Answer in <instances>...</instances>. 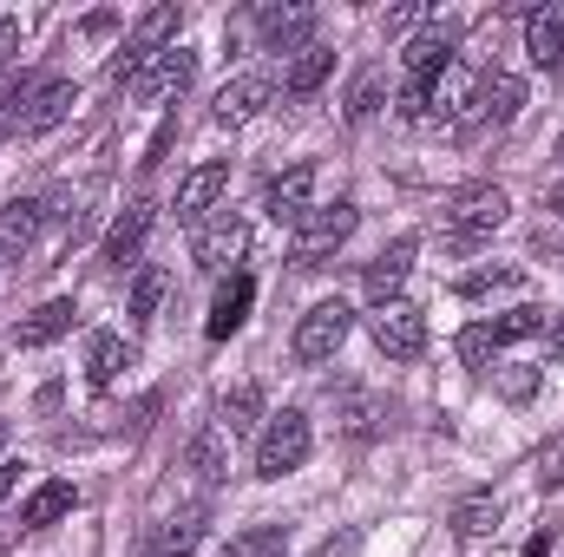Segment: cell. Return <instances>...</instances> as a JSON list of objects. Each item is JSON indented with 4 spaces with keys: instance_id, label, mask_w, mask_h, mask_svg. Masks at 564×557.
Wrapping results in <instances>:
<instances>
[{
    "instance_id": "obj_41",
    "label": "cell",
    "mask_w": 564,
    "mask_h": 557,
    "mask_svg": "<svg viewBox=\"0 0 564 557\" xmlns=\"http://www.w3.org/2000/svg\"><path fill=\"white\" fill-rule=\"evenodd\" d=\"M545 361H564V315H558V328H552V341H545Z\"/></svg>"
},
{
    "instance_id": "obj_4",
    "label": "cell",
    "mask_w": 564,
    "mask_h": 557,
    "mask_svg": "<svg viewBox=\"0 0 564 557\" xmlns=\"http://www.w3.org/2000/svg\"><path fill=\"white\" fill-rule=\"evenodd\" d=\"M315 452V433H308V414H270L263 426V439H257V479H282V472H295L302 459Z\"/></svg>"
},
{
    "instance_id": "obj_8",
    "label": "cell",
    "mask_w": 564,
    "mask_h": 557,
    "mask_svg": "<svg viewBox=\"0 0 564 557\" xmlns=\"http://www.w3.org/2000/svg\"><path fill=\"white\" fill-rule=\"evenodd\" d=\"M257 33H263V46L270 53H302V46H315V7H302V0H289V7H257Z\"/></svg>"
},
{
    "instance_id": "obj_29",
    "label": "cell",
    "mask_w": 564,
    "mask_h": 557,
    "mask_svg": "<svg viewBox=\"0 0 564 557\" xmlns=\"http://www.w3.org/2000/svg\"><path fill=\"white\" fill-rule=\"evenodd\" d=\"M282 551H289V532L282 525H243L217 557H282Z\"/></svg>"
},
{
    "instance_id": "obj_3",
    "label": "cell",
    "mask_w": 564,
    "mask_h": 557,
    "mask_svg": "<svg viewBox=\"0 0 564 557\" xmlns=\"http://www.w3.org/2000/svg\"><path fill=\"white\" fill-rule=\"evenodd\" d=\"M348 328H355V308L341 302V295H328V302H315L302 321H295V361L302 368H322V361H335V348L348 341Z\"/></svg>"
},
{
    "instance_id": "obj_14",
    "label": "cell",
    "mask_w": 564,
    "mask_h": 557,
    "mask_svg": "<svg viewBox=\"0 0 564 557\" xmlns=\"http://www.w3.org/2000/svg\"><path fill=\"white\" fill-rule=\"evenodd\" d=\"M151 223H158V210L151 204H132L112 230H106V243H99V256L112 263V270H126V263H139V250H144V237H151Z\"/></svg>"
},
{
    "instance_id": "obj_40",
    "label": "cell",
    "mask_w": 564,
    "mask_h": 557,
    "mask_svg": "<svg viewBox=\"0 0 564 557\" xmlns=\"http://www.w3.org/2000/svg\"><path fill=\"white\" fill-rule=\"evenodd\" d=\"M532 387H539V374H506V394H512V401H525Z\"/></svg>"
},
{
    "instance_id": "obj_36",
    "label": "cell",
    "mask_w": 564,
    "mask_h": 557,
    "mask_svg": "<svg viewBox=\"0 0 564 557\" xmlns=\"http://www.w3.org/2000/svg\"><path fill=\"white\" fill-rule=\"evenodd\" d=\"M375 106H381V73H361L355 92H348V119H368Z\"/></svg>"
},
{
    "instance_id": "obj_16",
    "label": "cell",
    "mask_w": 564,
    "mask_h": 557,
    "mask_svg": "<svg viewBox=\"0 0 564 557\" xmlns=\"http://www.w3.org/2000/svg\"><path fill=\"white\" fill-rule=\"evenodd\" d=\"M519 106H525V86L512 79V73H486L479 79V99H473V125H512L519 119Z\"/></svg>"
},
{
    "instance_id": "obj_30",
    "label": "cell",
    "mask_w": 564,
    "mask_h": 557,
    "mask_svg": "<svg viewBox=\"0 0 564 557\" xmlns=\"http://www.w3.org/2000/svg\"><path fill=\"white\" fill-rule=\"evenodd\" d=\"M158 302H164V270L144 263L139 276H132V328H151L158 321Z\"/></svg>"
},
{
    "instance_id": "obj_21",
    "label": "cell",
    "mask_w": 564,
    "mask_h": 557,
    "mask_svg": "<svg viewBox=\"0 0 564 557\" xmlns=\"http://www.w3.org/2000/svg\"><path fill=\"white\" fill-rule=\"evenodd\" d=\"M126 368H132V341L112 335V328H99V335L86 341V381H93V387H112Z\"/></svg>"
},
{
    "instance_id": "obj_2",
    "label": "cell",
    "mask_w": 564,
    "mask_h": 557,
    "mask_svg": "<svg viewBox=\"0 0 564 557\" xmlns=\"http://www.w3.org/2000/svg\"><path fill=\"white\" fill-rule=\"evenodd\" d=\"M355 223H361V210L348 204V197H335V204H315L302 223H295V243H289V263L295 270H328V256L355 237Z\"/></svg>"
},
{
    "instance_id": "obj_18",
    "label": "cell",
    "mask_w": 564,
    "mask_h": 557,
    "mask_svg": "<svg viewBox=\"0 0 564 557\" xmlns=\"http://www.w3.org/2000/svg\"><path fill=\"white\" fill-rule=\"evenodd\" d=\"M73 499H79V492H73L66 479H46V485H33V492H26V505H20V532H53V525L73 512Z\"/></svg>"
},
{
    "instance_id": "obj_35",
    "label": "cell",
    "mask_w": 564,
    "mask_h": 557,
    "mask_svg": "<svg viewBox=\"0 0 564 557\" xmlns=\"http://www.w3.org/2000/svg\"><path fill=\"white\" fill-rule=\"evenodd\" d=\"M40 79H20V86H7L0 92V139H13L20 132V106H26V92H33Z\"/></svg>"
},
{
    "instance_id": "obj_11",
    "label": "cell",
    "mask_w": 564,
    "mask_h": 557,
    "mask_svg": "<svg viewBox=\"0 0 564 557\" xmlns=\"http://www.w3.org/2000/svg\"><path fill=\"white\" fill-rule=\"evenodd\" d=\"M263 210L276 217V223H302L308 210H315V164H289L270 177V190H263Z\"/></svg>"
},
{
    "instance_id": "obj_31",
    "label": "cell",
    "mask_w": 564,
    "mask_h": 557,
    "mask_svg": "<svg viewBox=\"0 0 564 557\" xmlns=\"http://www.w3.org/2000/svg\"><path fill=\"white\" fill-rule=\"evenodd\" d=\"M492 328V341L506 348V341H525V335H545V308H512V315H499V321H486Z\"/></svg>"
},
{
    "instance_id": "obj_25",
    "label": "cell",
    "mask_w": 564,
    "mask_h": 557,
    "mask_svg": "<svg viewBox=\"0 0 564 557\" xmlns=\"http://www.w3.org/2000/svg\"><path fill=\"white\" fill-rule=\"evenodd\" d=\"M177 20H184V13H177V0H164V7H151V13L139 20V33H132V46H126V53H132V59H151V53H164V46H177Z\"/></svg>"
},
{
    "instance_id": "obj_19",
    "label": "cell",
    "mask_w": 564,
    "mask_h": 557,
    "mask_svg": "<svg viewBox=\"0 0 564 557\" xmlns=\"http://www.w3.org/2000/svg\"><path fill=\"white\" fill-rule=\"evenodd\" d=\"M40 204L33 197H13L7 210H0V263H20L26 250H33V237H40Z\"/></svg>"
},
{
    "instance_id": "obj_5",
    "label": "cell",
    "mask_w": 564,
    "mask_h": 557,
    "mask_svg": "<svg viewBox=\"0 0 564 557\" xmlns=\"http://www.w3.org/2000/svg\"><path fill=\"white\" fill-rule=\"evenodd\" d=\"M368 335H375V348H381L388 361H421L426 354V315L414 302H401V295L368 315Z\"/></svg>"
},
{
    "instance_id": "obj_22",
    "label": "cell",
    "mask_w": 564,
    "mask_h": 557,
    "mask_svg": "<svg viewBox=\"0 0 564 557\" xmlns=\"http://www.w3.org/2000/svg\"><path fill=\"white\" fill-rule=\"evenodd\" d=\"M197 538H204V505H184L177 518H164V525L151 532L144 557H191L197 551Z\"/></svg>"
},
{
    "instance_id": "obj_39",
    "label": "cell",
    "mask_w": 564,
    "mask_h": 557,
    "mask_svg": "<svg viewBox=\"0 0 564 557\" xmlns=\"http://www.w3.org/2000/svg\"><path fill=\"white\" fill-rule=\"evenodd\" d=\"M20 472H26V466H20V459H0V505H7V499H13V492H20Z\"/></svg>"
},
{
    "instance_id": "obj_6",
    "label": "cell",
    "mask_w": 564,
    "mask_h": 557,
    "mask_svg": "<svg viewBox=\"0 0 564 557\" xmlns=\"http://www.w3.org/2000/svg\"><path fill=\"white\" fill-rule=\"evenodd\" d=\"M191 79H197V53H191V46H164V53H151L139 73H132L126 92H132L139 106H164V99H177Z\"/></svg>"
},
{
    "instance_id": "obj_17",
    "label": "cell",
    "mask_w": 564,
    "mask_h": 557,
    "mask_svg": "<svg viewBox=\"0 0 564 557\" xmlns=\"http://www.w3.org/2000/svg\"><path fill=\"white\" fill-rule=\"evenodd\" d=\"M73 321H79V308H73L66 295H53V302H40V308L13 328V341H20V348H53L59 335H73Z\"/></svg>"
},
{
    "instance_id": "obj_7",
    "label": "cell",
    "mask_w": 564,
    "mask_h": 557,
    "mask_svg": "<svg viewBox=\"0 0 564 557\" xmlns=\"http://www.w3.org/2000/svg\"><path fill=\"white\" fill-rule=\"evenodd\" d=\"M243 250H250V223H243V217H230V210L191 237V263H197L204 276H224L230 263H243Z\"/></svg>"
},
{
    "instance_id": "obj_1",
    "label": "cell",
    "mask_w": 564,
    "mask_h": 557,
    "mask_svg": "<svg viewBox=\"0 0 564 557\" xmlns=\"http://www.w3.org/2000/svg\"><path fill=\"white\" fill-rule=\"evenodd\" d=\"M506 217H512V197H506L499 184H466V190H453V197L440 204V243H446V250H473V243H486Z\"/></svg>"
},
{
    "instance_id": "obj_38",
    "label": "cell",
    "mask_w": 564,
    "mask_h": 557,
    "mask_svg": "<svg viewBox=\"0 0 564 557\" xmlns=\"http://www.w3.org/2000/svg\"><path fill=\"white\" fill-rule=\"evenodd\" d=\"M539 479H545V485H558V479H564V439L545 452V459H539Z\"/></svg>"
},
{
    "instance_id": "obj_32",
    "label": "cell",
    "mask_w": 564,
    "mask_h": 557,
    "mask_svg": "<svg viewBox=\"0 0 564 557\" xmlns=\"http://www.w3.org/2000/svg\"><path fill=\"white\" fill-rule=\"evenodd\" d=\"M191 466H197L204 479H224V472H230V459H224V433H217V426L191 439Z\"/></svg>"
},
{
    "instance_id": "obj_42",
    "label": "cell",
    "mask_w": 564,
    "mask_h": 557,
    "mask_svg": "<svg viewBox=\"0 0 564 557\" xmlns=\"http://www.w3.org/2000/svg\"><path fill=\"white\" fill-rule=\"evenodd\" d=\"M525 557H545V538H532V545H525Z\"/></svg>"
},
{
    "instance_id": "obj_28",
    "label": "cell",
    "mask_w": 564,
    "mask_h": 557,
    "mask_svg": "<svg viewBox=\"0 0 564 557\" xmlns=\"http://www.w3.org/2000/svg\"><path fill=\"white\" fill-rule=\"evenodd\" d=\"M512 288H525V270H512V263H492V270L459 276V295L466 302H492V295H512Z\"/></svg>"
},
{
    "instance_id": "obj_9",
    "label": "cell",
    "mask_w": 564,
    "mask_h": 557,
    "mask_svg": "<svg viewBox=\"0 0 564 557\" xmlns=\"http://www.w3.org/2000/svg\"><path fill=\"white\" fill-rule=\"evenodd\" d=\"M73 106H79V86H73V79H40V86L26 92V106H20V132H13V139H40V132H53Z\"/></svg>"
},
{
    "instance_id": "obj_34",
    "label": "cell",
    "mask_w": 564,
    "mask_h": 557,
    "mask_svg": "<svg viewBox=\"0 0 564 557\" xmlns=\"http://www.w3.org/2000/svg\"><path fill=\"white\" fill-rule=\"evenodd\" d=\"M492 354H499V341H492V328H486V321H473V328L459 335V361H466L473 374H486V361H492Z\"/></svg>"
},
{
    "instance_id": "obj_43",
    "label": "cell",
    "mask_w": 564,
    "mask_h": 557,
    "mask_svg": "<svg viewBox=\"0 0 564 557\" xmlns=\"http://www.w3.org/2000/svg\"><path fill=\"white\" fill-rule=\"evenodd\" d=\"M552 210H558V217H564V184H558V190H552Z\"/></svg>"
},
{
    "instance_id": "obj_37",
    "label": "cell",
    "mask_w": 564,
    "mask_h": 557,
    "mask_svg": "<svg viewBox=\"0 0 564 557\" xmlns=\"http://www.w3.org/2000/svg\"><path fill=\"white\" fill-rule=\"evenodd\" d=\"M20 59V20H0V73Z\"/></svg>"
},
{
    "instance_id": "obj_13",
    "label": "cell",
    "mask_w": 564,
    "mask_h": 557,
    "mask_svg": "<svg viewBox=\"0 0 564 557\" xmlns=\"http://www.w3.org/2000/svg\"><path fill=\"white\" fill-rule=\"evenodd\" d=\"M401 66H408V86H433L446 66H453V26H426L401 46Z\"/></svg>"
},
{
    "instance_id": "obj_23",
    "label": "cell",
    "mask_w": 564,
    "mask_h": 557,
    "mask_svg": "<svg viewBox=\"0 0 564 557\" xmlns=\"http://www.w3.org/2000/svg\"><path fill=\"white\" fill-rule=\"evenodd\" d=\"M328 73H335V53L315 40V46H302V53L282 66V92H289V99H308V92H322Z\"/></svg>"
},
{
    "instance_id": "obj_27",
    "label": "cell",
    "mask_w": 564,
    "mask_h": 557,
    "mask_svg": "<svg viewBox=\"0 0 564 557\" xmlns=\"http://www.w3.org/2000/svg\"><path fill=\"white\" fill-rule=\"evenodd\" d=\"M453 532H459L466 545L492 538V532H499V499H492V492H473V499H459V505H453Z\"/></svg>"
},
{
    "instance_id": "obj_10",
    "label": "cell",
    "mask_w": 564,
    "mask_h": 557,
    "mask_svg": "<svg viewBox=\"0 0 564 557\" xmlns=\"http://www.w3.org/2000/svg\"><path fill=\"white\" fill-rule=\"evenodd\" d=\"M224 190H230V164H224V157L197 164V171L177 184V204H171V210H177V223H197V230H204V217L217 210V197H224Z\"/></svg>"
},
{
    "instance_id": "obj_45",
    "label": "cell",
    "mask_w": 564,
    "mask_h": 557,
    "mask_svg": "<svg viewBox=\"0 0 564 557\" xmlns=\"http://www.w3.org/2000/svg\"><path fill=\"white\" fill-rule=\"evenodd\" d=\"M0 545H7V532H0Z\"/></svg>"
},
{
    "instance_id": "obj_20",
    "label": "cell",
    "mask_w": 564,
    "mask_h": 557,
    "mask_svg": "<svg viewBox=\"0 0 564 557\" xmlns=\"http://www.w3.org/2000/svg\"><path fill=\"white\" fill-rule=\"evenodd\" d=\"M525 53H532V66L564 73V13H552V7L525 13Z\"/></svg>"
},
{
    "instance_id": "obj_12",
    "label": "cell",
    "mask_w": 564,
    "mask_h": 557,
    "mask_svg": "<svg viewBox=\"0 0 564 557\" xmlns=\"http://www.w3.org/2000/svg\"><path fill=\"white\" fill-rule=\"evenodd\" d=\"M276 99V86L263 79V73H243V79H230L224 92H217V106H210V119L224 125V132H237V125H250L263 106Z\"/></svg>"
},
{
    "instance_id": "obj_33",
    "label": "cell",
    "mask_w": 564,
    "mask_h": 557,
    "mask_svg": "<svg viewBox=\"0 0 564 557\" xmlns=\"http://www.w3.org/2000/svg\"><path fill=\"white\" fill-rule=\"evenodd\" d=\"M341 426H348L355 439H368V433L381 426V401H375V394H341Z\"/></svg>"
},
{
    "instance_id": "obj_15",
    "label": "cell",
    "mask_w": 564,
    "mask_h": 557,
    "mask_svg": "<svg viewBox=\"0 0 564 557\" xmlns=\"http://www.w3.org/2000/svg\"><path fill=\"white\" fill-rule=\"evenodd\" d=\"M414 256H421V243H414V237H394V243H388V250H381V256H375V263H368V295H375V308H381V302H394V288H401V282H408V270H414Z\"/></svg>"
},
{
    "instance_id": "obj_26",
    "label": "cell",
    "mask_w": 564,
    "mask_h": 557,
    "mask_svg": "<svg viewBox=\"0 0 564 557\" xmlns=\"http://www.w3.org/2000/svg\"><path fill=\"white\" fill-rule=\"evenodd\" d=\"M257 419H263V387H257V381H243V387H230V394L217 401V433H230V439L250 433Z\"/></svg>"
},
{
    "instance_id": "obj_44",
    "label": "cell",
    "mask_w": 564,
    "mask_h": 557,
    "mask_svg": "<svg viewBox=\"0 0 564 557\" xmlns=\"http://www.w3.org/2000/svg\"><path fill=\"white\" fill-rule=\"evenodd\" d=\"M558 171H564V139H558Z\"/></svg>"
},
{
    "instance_id": "obj_24",
    "label": "cell",
    "mask_w": 564,
    "mask_h": 557,
    "mask_svg": "<svg viewBox=\"0 0 564 557\" xmlns=\"http://www.w3.org/2000/svg\"><path fill=\"white\" fill-rule=\"evenodd\" d=\"M250 295H257V282L243 276V270L217 288V302H210V341H224V335H237V328H243V315H250Z\"/></svg>"
}]
</instances>
